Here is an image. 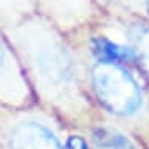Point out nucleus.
<instances>
[{
  "instance_id": "8",
  "label": "nucleus",
  "mask_w": 149,
  "mask_h": 149,
  "mask_svg": "<svg viewBox=\"0 0 149 149\" xmlns=\"http://www.w3.org/2000/svg\"><path fill=\"white\" fill-rule=\"evenodd\" d=\"M34 13V0H0V30H8Z\"/></svg>"
},
{
  "instance_id": "7",
  "label": "nucleus",
  "mask_w": 149,
  "mask_h": 149,
  "mask_svg": "<svg viewBox=\"0 0 149 149\" xmlns=\"http://www.w3.org/2000/svg\"><path fill=\"white\" fill-rule=\"evenodd\" d=\"M92 149H137L127 135L107 124H95L90 130Z\"/></svg>"
},
{
  "instance_id": "2",
  "label": "nucleus",
  "mask_w": 149,
  "mask_h": 149,
  "mask_svg": "<svg viewBox=\"0 0 149 149\" xmlns=\"http://www.w3.org/2000/svg\"><path fill=\"white\" fill-rule=\"evenodd\" d=\"M79 54L86 70L88 92L96 109L123 120L140 115L146 96L129 65L100 61L82 51H79Z\"/></svg>"
},
{
  "instance_id": "9",
  "label": "nucleus",
  "mask_w": 149,
  "mask_h": 149,
  "mask_svg": "<svg viewBox=\"0 0 149 149\" xmlns=\"http://www.w3.org/2000/svg\"><path fill=\"white\" fill-rule=\"evenodd\" d=\"M65 149H90V143L82 134L76 132H65L64 134Z\"/></svg>"
},
{
  "instance_id": "5",
  "label": "nucleus",
  "mask_w": 149,
  "mask_h": 149,
  "mask_svg": "<svg viewBox=\"0 0 149 149\" xmlns=\"http://www.w3.org/2000/svg\"><path fill=\"white\" fill-rule=\"evenodd\" d=\"M37 13L51 20L65 34L95 25L104 17V13L93 0H34Z\"/></svg>"
},
{
  "instance_id": "4",
  "label": "nucleus",
  "mask_w": 149,
  "mask_h": 149,
  "mask_svg": "<svg viewBox=\"0 0 149 149\" xmlns=\"http://www.w3.org/2000/svg\"><path fill=\"white\" fill-rule=\"evenodd\" d=\"M34 102L16 51L0 30V107H26Z\"/></svg>"
},
{
  "instance_id": "1",
  "label": "nucleus",
  "mask_w": 149,
  "mask_h": 149,
  "mask_svg": "<svg viewBox=\"0 0 149 149\" xmlns=\"http://www.w3.org/2000/svg\"><path fill=\"white\" fill-rule=\"evenodd\" d=\"M3 33L16 51L36 104L53 112L65 124H90L96 106L72 37L39 13Z\"/></svg>"
},
{
  "instance_id": "3",
  "label": "nucleus",
  "mask_w": 149,
  "mask_h": 149,
  "mask_svg": "<svg viewBox=\"0 0 149 149\" xmlns=\"http://www.w3.org/2000/svg\"><path fill=\"white\" fill-rule=\"evenodd\" d=\"M62 123L39 104L0 107V146L3 149H65Z\"/></svg>"
},
{
  "instance_id": "11",
  "label": "nucleus",
  "mask_w": 149,
  "mask_h": 149,
  "mask_svg": "<svg viewBox=\"0 0 149 149\" xmlns=\"http://www.w3.org/2000/svg\"><path fill=\"white\" fill-rule=\"evenodd\" d=\"M143 5H144V9H146V13L149 16V0H143Z\"/></svg>"
},
{
  "instance_id": "10",
  "label": "nucleus",
  "mask_w": 149,
  "mask_h": 149,
  "mask_svg": "<svg viewBox=\"0 0 149 149\" xmlns=\"http://www.w3.org/2000/svg\"><path fill=\"white\" fill-rule=\"evenodd\" d=\"M98 8L101 9L102 13H104V16L107 13L110 11V9H113L116 6H126V8H132L135 6V3H137V0H93Z\"/></svg>"
},
{
  "instance_id": "6",
  "label": "nucleus",
  "mask_w": 149,
  "mask_h": 149,
  "mask_svg": "<svg viewBox=\"0 0 149 149\" xmlns=\"http://www.w3.org/2000/svg\"><path fill=\"white\" fill-rule=\"evenodd\" d=\"M126 45L134 56V65L149 78V22L134 17L123 25Z\"/></svg>"
}]
</instances>
